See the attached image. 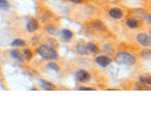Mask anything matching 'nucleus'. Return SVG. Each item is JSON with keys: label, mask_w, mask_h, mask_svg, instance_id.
Instances as JSON below:
<instances>
[{"label": "nucleus", "mask_w": 151, "mask_h": 140, "mask_svg": "<svg viewBox=\"0 0 151 140\" xmlns=\"http://www.w3.org/2000/svg\"><path fill=\"white\" fill-rule=\"evenodd\" d=\"M37 52L42 59H46V60H57L59 58L55 48H53L52 46H50L47 44L39 45L37 48Z\"/></svg>", "instance_id": "nucleus-1"}, {"label": "nucleus", "mask_w": 151, "mask_h": 140, "mask_svg": "<svg viewBox=\"0 0 151 140\" xmlns=\"http://www.w3.org/2000/svg\"><path fill=\"white\" fill-rule=\"evenodd\" d=\"M114 60L118 64L125 65V66H131L136 64V58L129 52H118L114 56Z\"/></svg>", "instance_id": "nucleus-2"}, {"label": "nucleus", "mask_w": 151, "mask_h": 140, "mask_svg": "<svg viewBox=\"0 0 151 140\" xmlns=\"http://www.w3.org/2000/svg\"><path fill=\"white\" fill-rule=\"evenodd\" d=\"M136 40H137V42H138L140 46H143V47H150V46H151V39H150V36H149L147 34H145V33H138V34L136 35Z\"/></svg>", "instance_id": "nucleus-3"}, {"label": "nucleus", "mask_w": 151, "mask_h": 140, "mask_svg": "<svg viewBox=\"0 0 151 140\" xmlns=\"http://www.w3.org/2000/svg\"><path fill=\"white\" fill-rule=\"evenodd\" d=\"M94 61H96V64L98 65V66H100V67H107L110 64H111V58H109L107 55H98V56H96V59H94Z\"/></svg>", "instance_id": "nucleus-4"}, {"label": "nucleus", "mask_w": 151, "mask_h": 140, "mask_svg": "<svg viewBox=\"0 0 151 140\" xmlns=\"http://www.w3.org/2000/svg\"><path fill=\"white\" fill-rule=\"evenodd\" d=\"M76 78H77V80L80 81V82H86V81L90 80L91 75H90V73H88L86 69H79V71H77V73H76Z\"/></svg>", "instance_id": "nucleus-5"}, {"label": "nucleus", "mask_w": 151, "mask_h": 140, "mask_svg": "<svg viewBox=\"0 0 151 140\" xmlns=\"http://www.w3.org/2000/svg\"><path fill=\"white\" fill-rule=\"evenodd\" d=\"M38 28H39V22H38L37 19H29V20L27 21V24H26V29H27L29 33L35 32Z\"/></svg>", "instance_id": "nucleus-6"}, {"label": "nucleus", "mask_w": 151, "mask_h": 140, "mask_svg": "<svg viewBox=\"0 0 151 140\" xmlns=\"http://www.w3.org/2000/svg\"><path fill=\"white\" fill-rule=\"evenodd\" d=\"M109 15H110L112 19L118 20V19H122V18H123V11L119 9V8H117V7H113V8H111V9L109 11Z\"/></svg>", "instance_id": "nucleus-7"}, {"label": "nucleus", "mask_w": 151, "mask_h": 140, "mask_svg": "<svg viewBox=\"0 0 151 140\" xmlns=\"http://www.w3.org/2000/svg\"><path fill=\"white\" fill-rule=\"evenodd\" d=\"M9 55L14 59V60H17V61H19V62H22L24 61V54L19 51V49H11L9 51Z\"/></svg>", "instance_id": "nucleus-8"}, {"label": "nucleus", "mask_w": 151, "mask_h": 140, "mask_svg": "<svg viewBox=\"0 0 151 140\" xmlns=\"http://www.w3.org/2000/svg\"><path fill=\"white\" fill-rule=\"evenodd\" d=\"M76 51H77V53L78 54H80V55H87L88 54V48H87V44H78L77 46H76Z\"/></svg>", "instance_id": "nucleus-9"}, {"label": "nucleus", "mask_w": 151, "mask_h": 140, "mask_svg": "<svg viewBox=\"0 0 151 140\" xmlns=\"http://www.w3.org/2000/svg\"><path fill=\"white\" fill-rule=\"evenodd\" d=\"M126 26L131 29H136L139 27V21L136 19V18H129L126 20Z\"/></svg>", "instance_id": "nucleus-10"}, {"label": "nucleus", "mask_w": 151, "mask_h": 140, "mask_svg": "<svg viewBox=\"0 0 151 140\" xmlns=\"http://www.w3.org/2000/svg\"><path fill=\"white\" fill-rule=\"evenodd\" d=\"M60 34H61V38H63V40L64 41H70L72 38H73V32L72 31H70V29H63L61 32H60Z\"/></svg>", "instance_id": "nucleus-11"}, {"label": "nucleus", "mask_w": 151, "mask_h": 140, "mask_svg": "<svg viewBox=\"0 0 151 140\" xmlns=\"http://www.w3.org/2000/svg\"><path fill=\"white\" fill-rule=\"evenodd\" d=\"M39 82H40L41 87H42L44 89H46V91L55 89V86H54L52 82H50V81H46V80H42V79H40V80H39Z\"/></svg>", "instance_id": "nucleus-12"}, {"label": "nucleus", "mask_w": 151, "mask_h": 140, "mask_svg": "<svg viewBox=\"0 0 151 140\" xmlns=\"http://www.w3.org/2000/svg\"><path fill=\"white\" fill-rule=\"evenodd\" d=\"M91 25H92L93 28H96V29H98V31H106L105 25H104L101 21H99V20H93V21L91 22Z\"/></svg>", "instance_id": "nucleus-13"}, {"label": "nucleus", "mask_w": 151, "mask_h": 140, "mask_svg": "<svg viewBox=\"0 0 151 140\" xmlns=\"http://www.w3.org/2000/svg\"><path fill=\"white\" fill-rule=\"evenodd\" d=\"M87 48H88V51H90L91 53H93V54H97V53L99 52V47H98L94 42H88V44H87Z\"/></svg>", "instance_id": "nucleus-14"}, {"label": "nucleus", "mask_w": 151, "mask_h": 140, "mask_svg": "<svg viewBox=\"0 0 151 140\" xmlns=\"http://www.w3.org/2000/svg\"><path fill=\"white\" fill-rule=\"evenodd\" d=\"M134 88H136V89H146V91H150V89H151V87H150L149 85H146V84H144V82H142V81L136 82Z\"/></svg>", "instance_id": "nucleus-15"}, {"label": "nucleus", "mask_w": 151, "mask_h": 140, "mask_svg": "<svg viewBox=\"0 0 151 140\" xmlns=\"http://www.w3.org/2000/svg\"><path fill=\"white\" fill-rule=\"evenodd\" d=\"M139 81H142V82H144V84L150 86L151 85V75L150 74H143V75L139 76Z\"/></svg>", "instance_id": "nucleus-16"}, {"label": "nucleus", "mask_w": 151, "mask_h": 140, "mask_svg": "<svg viewBox=\"0 0 151 140\" xmlns=\"http://www.w3.org/2000/svg\"><path fill=\"white\" fill-rule=\"evenodd\" d=\"M11 45H12L13 47H24V46L26 45V42H25L22 39H15V40L12 41Z\"/></svg>", "instance_id": "nucleus-17"}, {"label": "nucleus", "mask_w": 151, "mask_h": 140, "mask_svg": "<svg viewBox=\"0 0 151 140\" xmlns=\"http://www.w3.org/2000/svg\"><path fill=\"white\" fill-rule=\"evenodd\" d=\"M101 49H103V52L105 54H113V48H112V46L110 44H104Z\"/></svg>", "instance_id": "nucleus-18"}, {"label": "nucleus", "mask_w": 151, "mask_h": 140, "mask_svg": "<svg viewBox=\"0 0 151 140\" xmlns=\"http://www.w3.org/2000/svg\"><path fill=\"white\" fill-rule=\"evenodd\" d=\"M46 31H47L48 34H51V35H57V34L59 33V31H58L53 25H48V26H46Z\"/></svg>", "instance_id": "nucleus-19"}, {"label": "nucleus", "mask_w": 151, "mask_h": 140, "mask_svg": "<svg viewBox=\"0 0 151 140\" xmlns=\"http://www.w3.org/2000/svg\"><path fill=\"white\" fill-rule=\"evenodd\" d=\"M22 54H24V58H25L26 60H31V59L33 58V52H32L29 48H25L24 52H22Z\"/></svg>", "instance_id": "nucleus-20"}, {"label": "nucleus", "mask_w": 151, "mask_h": 140, "mask_svg": "<svg viewBox=\"0 0 151 140\" xmlns=\"http://www.w3.org/2000/svg\"><path fill=\"white\" fill-rule=\"evenodd\" d=\"M48 69H52V71H54V72H59V66L57 65V64H53V62H50V64H47V66H46Z\"/></svg>", "instance_id": "nucleus-21"}, {"label": "nucleus", "mask_w": 151, "mask_h": 140, "mask_svg": "<svg viewBox=\"0 0 151 140\" xmlns=\"http://www.w3.org/2000/svg\"><path fill=\"white\" fill-rule=\"evenodd\" d=\"M0 8L7 11L9 8V2L7 0H0Z\"/></svg>", "instance_id": "nucleus-22"}, {"label": "nucleus", "mask_w": 151, "mask_h": 140, "mask_svg": "<svg viewBox=\"0 0 151 140\" xmlns=\"http://www.w3.org/2000/svg\"><path fill=\"white\" fill-rule=\"evenodd\" d=\"M140 55L143 58H151V51H147V49H144L140 52Z\"/></svg>", "instance_id": "nucleus-23"}, {"label": "nucleus", "mask_w": 151, "mask_h": 140, "mask_svg": "<svg viewBox=\"0 0 151 140\" xmlns=\"http://www.w3.org/2000/svg\"><path fill=\"white\" fill-rule=\"evenodd\" d=\"M47 41H48V45H50V46H52L53 48H55V47L58 46V44H57V42H55L53 39H48Z\"/></svg>", "instance_id": "nucleus-24"}, {"label": "nucleus", "mask_w": 151, "mask_h": 140, "mask_svg": "<svg viewBox=\"0 0 151 140\" xmlns=\"http://www.w3.org/2000/svg\"><path fill=\"white\" fill-rule=\"evenodd\" d=\"M144 19H145L149 24H151V14H145V15H144Z\"/></svg>", "instance_id": "nucleus-25"}, {"label": "nucleus", "mask_w": 151, "mask_h": 140, "mask_svg": "<svg viewBox=\"0 0 151 140\" xmlns=\"http://www.w3.org/2000/svg\"><path fill=\"white\" fill-rule=\"evenodd\" d=\"M79 89H81V91H86V89H94V88H92V87H87V86H83V87H79Z\"/></svg>", "instance_id": "nucleus-26"}, {"label": "nucleus", "mask_w": 151, "mask_h": 140, "mask_svg": "<svg viewBox=\"0 0 151 140\" xmlns=\"http://www.w3.org/2000/svg\"><path fill=\"white\" fill-rule=\"evenodd\" d=\"M71 2H74V4H80V2H83V0H70Z\"/></svg>", "instance_id": "nucleus-27"}, {"label": "nucleus", "mask_w": 151, "mask_h": 140, "mask_svg": "<svg viewBox=\"0 0 151 140\" xmlns=\"http://www.w3.org/2000/svg\"><path fill=\"white\" fill-rule=\"evenodd\" d=\"M150 34H151V29H150Z\"/></svg>", "instance_id": "nucleus-28"}]
</instances>
